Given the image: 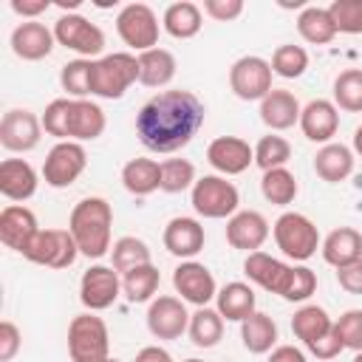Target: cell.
Instances as JSON below:
<instances>
[{"label":"cell","instance_id":"6da1fadb","mask_svg":"<svg viewBox=\"0 0 362 362\" xmlns=\"http://www.w3.org/2000/svg\"><path fill=\"white\" fill-rule=\"evenodd\" d=\"M206 119L204 102L184 88L158 90L136 113V136L150 153H178Z\"/></svg>","mask_w":362,"mask_h":362},{"label":"cell","instance_id":"7a4b0ae2","mask_svg":"<svg viewBox=\"0 0 362 362\" xmlns=\"http://www.w3.org/2000/svg\"><path fill=\"white\" fill-rule=\"evenodd\" d=\"M243 274L269 294L288 303H305L317 291V274L308 266H291L266 252H252L243 260Z\"/></svg>","mask_w":362,"mask_h":362},{"label":"cell","instance_id":"3957f363","mask_svg":"<svg viewBox=\"0 0 362 362\" xmlns=\"http://www.w3.org/2000/svg\"><path fill=\"white\" fill-rule=\"evenodd\" d=\"M110 226H113V206L99 195L82 198L68 218V232L74 235L79 255H85L88 260H99L113 249Z\"/></svg>","mask_w":362,"mask_h":362},{"label":"cell","instance_id":"277c9868","mask_svg":"<svg viewBox=\"0 0 362 362\" xmlns=\"http://www.w3.org/2000/svg\"><path fill=\"white\" fill-rule=\"evenodd\" d=\"M139 82V57L127 51H113L93 59L90 93L99 99H122L130 85Z\"/></svg>","mask_w":362,"mask_h":362},{"label":"cell","instance_id":"5b68a950","mask_svg":"<svg viewBox=\"0 0 362 362\" xmlns=\"http://www.w3.org/2000/svg\"><path fill=\"white\" fill-rule=\"evenodd\" d=\"M272 235H274L277 249H280L288 260H294V263H305V260L314 257L317 249L322 246L317 223H314L308 215H303V212H283V215L274 221Z\"/></svg>","mask_w":362,"mask_h":362},{"label":"cell","instance_id":"8992f818","mask_svg":"<svg viewBox=\"0 0 362 362\" xmlns=\"http://www.w3.org/2000/svg\"><path fill=\"white\" fill-rule=\"evenodd\" d=\"M68 356L71 362L110 359V334L102 317H96L93 311H85L68 322Z\"/></svg>","mask_w":362,"mask_h":362},{"label":"cell","instance_id":"52a82bcc","mask_svg":"<svg viewBox=\"0 0 362 362\" xmlns=\"http://www.w3.org/2000/svg\"><path fill=\"white\" fill-rule=\"evenodd\" d=\"M189 204L201 218L209 221H221V218H232L238 212L240 204V192L232 181H226L223 175L212 173V175H201L195 181V187L189 189Z\"/></svg>","mask_w":362,"mask_h":362},{"label":"cell","instance_id":"ba28073f","mask_svg":"<svg viewBox=\"0 0 362 362\" xmlns=\"http://www.w3.org/2000/svg\"><path fill=\"white\" fill-rule=\"evenodd\" d=\"M116 34H119V40L127 48H133L136 54H141V51L158 48L161 25H158L156 11L147 3H127L116 14Z\"/></svg>","mask_w":362,"mask_h":362},{"label":"cell","instance_id":"9c48e42d","mask_svg":"<svg viewBox=\"0 0 362 362\" xmlns=\"http://www.w3.org/2000/svg\"><path fill=\"white\" fill-rule=\"evenodd\" d=\"M272 62L255 54H246L232 62L229 68V88L238 99L243 102H263L274 88H272Z\"/></svg>","mask_w":362,"mask_h":362},{"label":"cell","instance_id":"30bf717a","mask_svg":"<svg viewBox=\"0 0 362 362\" xmlns=\"http://www.w3.org/2000/svg\"><path fill=\"white\" fill-rule=\"evenodd\" d=\"M23 257L45 269H68L79 257V246L68 229H40Z\"/></svg>","mask_w":362,"mask_h":362},{"label":"cell","instance_id":"8fae6325","mask_svg":"<svg viewBox=\"0 0 362 362\" xmlns=\"http://www.w3.org/2000/svg\"><path fill=\"white\" fill-rule=\"evenodd\" d=\"M54 37L68 51L79 54V59H93L105 51V31L82 14H62L54 23Z\"/></svg>","mask_w":362,"mask_h":362},{"label":"cell","instance_id":"7c38bea8","mask_svg":"<svg viewBox=\"0 0 362 362\" xmlns=\"http://www.w3.org/2000/svg\"><path fill=\"white\" fill-rule=\"evenodd\" d=\"M85 167H88V153L79 141H57L42 161V178L48 187L65 189L85 173Z\"/></svg>","mask_w":362,"mask_h":362},{"label":"cell","instance_id":"4fadbf2b","mask_svg":"<svg viewBox=\"0 0 362 362\" xmlns=\"http://www.w3.org/2000/svg\"><path fill=\"white\" fill-rule=\"evenodd\" d=\"M122 294V277L113 266H105V263H93L82 272V280H79V303L88 308V311H105L110 308Z\"/></svg>","mask_w":362,"mask_h":362},{"label":"cell","instance_id":"5bb4252c","mask_svg":"<svg viewBox=\"0 0 362 362\" xmlns=\"http://www.w3.org/2000/svg\"><path fill=\"white\" fill-rule=\"evenodd\" d=\"M173 288L184 303H189L195 308H204L218 297V283H215L212 272L198 260H181L175 266Z\"/></svg>","mask_w":362,"mask_h":362},{"label":"cell","instance_id":"9a60e30c","mask_svg":"<svg viewBox=\"0 0 362 362\" xmlns=\"http://www.w3.org/2000/svg\"><path fill=\"white\" fill-rule=\"evenodd\" d=\"M189 311L181 297L173 294H158L147 305V331L156 339H181L189 328Z\"/></svg>","mask_w":362,"mask_h":362},{"label":"cell","instance_id":"2e32d148","mask_svg":"<svg viewBox=\"0 0 362 362\" xmlns=\"http://www.w3.org/2000/svg\"><path fill=\"white\" fill-rule=\"evenodd\" d=\"M42 139V122L25 107H11L0 119V144L8 153H31Z\"/></svg>","mask_w":362,"mask_h":362},{"label":"cell","instance_id":"e0dca14e","mask_svg":"<svg viewBox=\"0 0 362 362\" xmlns=\"http://www.w3.org/2000/svg\"><path fill=\"white\" fill-rule=\"evenodd\" d=\"M206 161L218 175H240L255 164V147L240 136H218L206 147Z\"/></svg>","mask_w":362,"mask_h":362},{"label":"cell","instance_id":"ac0fdd59","mask_svg":"<svg viewBox=\"0 0 362 362\" xmlns=\"http://www.w3.org/2000/svg\"><path fill=\"white\" fill-rule=\"evenodd\" d=\"M269 221L257 209H238L226 221V243L238 252H260V246L269 240Z\"/></svg>","mask_w":362,"mask_h":362},{"label":"cell","instance_id":"d6986e66","mask_svg":"<svg viewBox=\"0 0 362 362\" xmlns=\"http://www.w3.org/2000/svg\"><path fill=\"white\" fill-rule=\"evenodd\" d=\"M54 42H57L54 28H48L45 23H37V20H23L8 37V45H11L14 57L23 59V62L45 59L54 51Z\"/></svg>","mask_w":362,"mask_h":362},{"label":"cell","instance_id":"ffe728a7","mask_svg":"<svg viewBox=\"0 0 362 362\" xmlns=\"http://www.w3.org/2000/svg\"><path fill=\"white\" fill-rule=\"evenodd\" d=\"M105 110L90 99H68L65 113V141H93L105 133Z\"/></svg>","mask_w":362,"mask_h":362},{"label":"cell","instance_id":"44dd1931","mask_svg":"<svg viewBox=\"0 0 362 362\" xmlns=\"http://www.w3.org/2000/svg\"><path fill=\"white\" fill-rule=\"evenodd\" d=\"M37 232H40L37 215L25 204H8L0 209V240L6 249L23 255Z\"/></svg>","mask_w":362,"mask_h":362},{"label":"cell","instance_id":"7402d4cb","mask_svg":"<svg viewBox=\"0 0 362 362\" xmlns=\"http://www.w3.org/2000/svg\"><path fill=\"white\" fill-rule=\"evenodd\" d=\"M164 249L181 260H192L201 249H204V240H206V232L201 226L198 218H187V215H175L167 221L164 226Z\"/></svg>","mask_w":362,"mask_h":362},{"label":"cell","instance_id":"603a6c76","mask_svg":"<svg viewBox=\"0 0 362 362\" xmlns=\"http://www.w3.org/2000/svg\"><path fill=\"white\" fill-rule=\"evenodd\" d=\"M300 130L314 144H331L339 130V107L331 99H311L300 113Z\"/></svg>","mask_w":362,"mask_h":362},{"label":"cell","instance_id":"cb8c5ba5","mask_svg":"<svg viewBox=\"0 0 362 362\" xmlns=\"http://www.w3.org/2000/svg\"><path fill=\"white\" fill-rule=\"evenodd\" d=\"M40 175L25 158H3L0 161V192L8 201H28L37 192Z\"/></svg>","mask_w":362,"mask_h":362},{"label":"cell","instance_id":"d4e9b609","mask_svg":"<svg viewBox=\"0 0 362 362\" xmlns=\"http://www.w3.org/2000/svg\"><path fill=\"white\" fill-rule=\"evenodd\" d=\"M322 260L334 269H342L348 263H356L362 260V235L354 229V226H337L325 235L322 246Z\"/></svg>","mask_w":362,"mask_h":362},{"label":"cell","instance_id":"484cf974","mask_svg":"<svg viewBox=\"0 0 362 362\" xmlns=\"http://www.w3.org/2000/svg\"><path fill=\"white\" fill-rule=\"evenodd\" d=\"M300 102L291 90H283V88H274L263 102H260V122L269 127V130H288L294 124H300Z\"/></svg>","mask_w":362,"mask_h":362},{"label":"cell","instance_id":"4316f807","mask_svg":"<svg viewBox=\"0 0 362 362\" xmlns=\"http://www.w3.org/2000/svg\"><path fill=\"white\" fill-rule=\"evenodd\" d=\"M257 297H255V288L249 283H240V280H232L226 283L223 288H218V297H215V308L218 314L226 320V322H243L246 317H252L257 308Z\"/></svg>","mask_w":362,"mask_h":362},{"label":"cell","instance_id":"83f0119b","mask_svg":"<svg viewBox=\"0 0 362 362\" xmlns=\"http://www.w3.org/2000/svg\"><path fill=\"white\" fill-rule=\"evenodd\" d=\"M354 150L342 141H331V144H322L314 156V173L328 181V184H339L345 181L351 173H354Z\"/></svg>","mask_w":362,"mask_h":362},{"label":"cell","instance_id":"f1b7e54d","mask_svg":"<svg viewBox=\"0 0 362 362\" xmlns=\"http://www.w3.org/2000/svg\"><path fill=\"white\" fill-rule=\"evenodd\" d=\"M201 25H204V8L195 6L192 0H178L164 8L161 28L173 40H192L201 31Z\"/></svg>","mask_w":362,"mask_h":362},{"label":"cell","instance_id":"f546056e","mask_svg":"<svg viewBox=\"0 0 362 362\" xmlns=\"http://www.w3.org/2000/svg\"><path fill=\"white\" fill-rule=\"evenodd\" d=\"M136 57H139V82L144 88H167L173 82L175 68H178L173 51L150 48V51H141Z\"/></svg>","mask_w":362,"mask_h":362},{"label":"cell","instance_id":"4dcf8cb0","mask_svg":"<svg viewBox=\"0 0 362 362\" xmlns=\"http://www.w3.org/2000/svg\"><path fill=\"white\" fill-rule=\"evenodd\" d=\"M291 331H294V337H297L305 348H311L314 342H320L322 337H328V334L334 331V320L328 317V311H325L322 305L308 303V305H300V308L294 311V317H291Z\"/></svg>","mask_w":362,"mask_h":362},{"label":"cell","instance_id":"1f68e13d","mask_svg":"<svg viewBox=\"0 0 362 362\" xmlns=\"http://www.w3.org/2000/svg\"><path fill=\"white\" fill-rule=\"evenodd\" d=\"M122 184L136 198H144V195L161 189V161H156V158H130L122 167Z\"/></svg>","mask_w":362,"mask_h":362},{"label":"cell","instance_id":"d6a6232c","mask_svg":"<svg viewBox=\"0 0 362 362\" xmlns=\"http://www.w3.org/2000/svg\"><path fill=\"white\" fill-rule=\"evenodd\" d=\"M240 342L249 354H272L277 348V322L269 314L255 311L240 322Z\"/></svg>","mask_w":362,"mask_h":362},{"label":"cell","instance_id":"836d02e7","mask_svg":"<svg viewBox=\"0 0 362 362\" xmlns=\"http://www.w3.org/2000/svg\"><path fill=\"white\" fill-rule=\"evenodd\" d=\"M297 31L311 45H328L337 37V25L322 6H303V11L297 14Z\"/></svg>","mask_w":362,"mask_h":362},{"label":"cell","instance_id":"e575fe53","mask_svg":"<svg viewBox=\"0 0 362 362\" xmlns=\"http://www.w3.org/2000/svg\"><path fill=\"white\" fill-rule=\"evenodd\" d=\"M158 286H161V274L153 263L136 266L127 274H122V291L130 303H153Z\"/></svg>","mask_w":362,"mask_h":362},{"label":"cell","instance_id":"d590c367","mask_svg":"<svg viewBox=\"0 0 362 362\" xmlns=\"http://www.w3.org/2000/svg\"><path fill=\"white\" fill-rule=\"evenodd\" d=\"M189 339L195 348H215L223 339V317L218 314V308H195L189 317V328H187Z\"/></svg>","mask_w":362,"mask_h":362},{"label":"cell","instance_id":"8d00e7d4","mask_svg":"<svg viewBox=\"0 0 362 362\" xmlns=\"http://www.w3.org/2000/svg\"><path fill=\"white\" fill-rule=\"evenodd\" d=\"M260 192L269 204L274 206H288L294 204L297 192H300V184L294 178V173L288 167H277V170H266L263 178H260Z\"/></svg>","mask_w":362,"mask_h":362},{"label":"cell","instance_id":"74e56055","mask_svg":"<svg viewBox=\"0 0 362 362\" xmlns=\"http://www.w3.org/2000/svg\"><path fill=\"white\" fill-rule=\"evenodd\" d=\"M144 263H153V260H150V246L141 238L124 235V238H119L113 243V249H110V266L119 274H127L130 269L144 266Z\"/></svg>","mask_w":362,"mask_h":362},{"label":"cell","instance_id":"f35d334b","mask_svg":"<svg viewBox=\"0 0 362 362\" xmlns=\"http://www.w3.org/2000/svg\"><path fill=\"white\" fill-rule=\"evenodd\" d=\"M331 102L345 113H362V71L359 68H348L334 79Z\"/></svg>","mask_w":362,"mask_h":362},{"label":"cell","instance_id":"ab89813d","mask_svg":"<svg viewBox=\"0 0 362 362\" xmlns=\"http://www.w3.org/2000/svg\"><path fill=\"white\" fill-rule=\"evenodd\" d=\"M90 74H93V59H71L59 71V85L68 93V99H88L90 93Z\"/></svg>","mask_w":362,"mask_h":362},{"label":"cell","instance_id":"60d3db41","mask_svg":"<svg viewBox=\"0 0 362 362\" xmlns=\"http://www.w3.org/2000/svg\"><path fill=\"white\" fill-rule=\"evenodd\" d=\"M308 68V51L303 45H294V42H283L274 48L272 54V74L283 76V79H297L303 76Z\"/></svg>","mask_w":362,"mask_h":362},{"label":"cell","instance_id":"b9f144b4","mask_svg":"<svg viewBox=\"0 0 362 362\" xmlns=\"http://www.w3.org/2000/svg\"><path fill=\"white\" fill-rule=\"evenodd\" d=\"M195 164L189 158H164L161 161V192L178 195L195 187Z\"/></svg>","mask_w":362,"mask_h":362},{"label":"cell","instance_id":"7bdbcfd3","mask_svg":"<svg viewBox=\"0 0 362 362\" xmlns=\"http://www.w3.org/2000/svg\"><path fill=\"white\" fill-rule=\"evenodd\" d=\"M291 158V144L283 139V136H260L257 144H255V164L266 173V170H277V167H286Z\"/></svg>","mask_w":362,"mask_h":362},{"label":"cell","instance_id":"ee69618b","mask_svg":"<svg viewBox=\"0 0 362 362\" xmlns=\"http://www.w3.org/2000/svg\"><path fill=\"white\" fill-rule=\"evenodd\" d=\"M328 14L337 25V34H362V0H334Z\"/></svg>","mask_w":362,"mask_h":362},{"label":"cell","instance_id":"f6af8a7d","mask_svg":"<svg viewBox=\"0 0 362 362\" xmlns=\"http://www.w3.org/2000/svg\"><path fill=\"white\" fill-rule=\"evenodd\" d=\"M334 331L342 342V348L359 354L362 351V308H348L334 320Z\"/></svg>","mask_w":362,"mask_h":362},{"label":"cell","instance_id":"bcb514c9","mask_svg":"<svg viewBox=\"0 0 362 362\" xmlns=\"http://www.w3.org/2000/svg\"><path fill=\"white\" fill-rule=\"evenodd\" d=\"M65 113H68V96L48 102L45 110H42V116H40L42 130H45L48 136L59 139V141H65Z\"/></svg>","mask_w":362,"mask_h":362},{"label":"cell","instance_id":"7dc6e473","mask_svg":"<svg viewBox=\"0 0 362 362\" xmlns=\"http://www.w3.org/2000/svg\"><path fill=\"white\" fill-rule=\"evenodd\" d=\"M204 14L218 23H232L243 14V0H204Z\"/></svg>","mask_w":362,"mask_h":362},{"label":"cell","instance_id":"c3c4849f","mask_svg":"<svg viewBox=\"0 0 362 362\" xmlns=\"http://www.w3.org/2000/svg\"><path fill=\"white\" fill-rule=\"evenodd\" d=\"M23 345V334L11 320L0 322V362H11Z\"/></svg>","mask_w":362,"mask_h":362},{"label":"cell","instance_id":"681fc988","mask_svg":"<svg viewBox=\"0 0 362 362\" xmlns=\"http://www.w3.org/2000/svg\"><path fill=\"white\" fill-rule=\"evenodd\" d=\"M337 283L348 294H362V260L337 269Z\"/></svg>","mask_w":362,"mask_h":362},{"label":"cell","instance_id":"f907efd6","mask_svg":"<svg viewBox=\"0 0 362 362\" xmlns=\"http://www.w3.org/2000/svg\"><path fill=\"white\" fill-rule=\"evenodd\" d=\"M8 8L23 20H37L40 14H45L51 8V0H11Z\"/></svg>","mask_w":362,"mask_h":362},{"label":"cell","instance_id":"816d5d0a","mask_svg":"<svg viewBox=\"0 0 362 362\" xmlns=\"http://www.w3.org/2000/svg\"><path fill=\"white\" fill-rule=\"evenodd\" d=\"M345 348H342V342H339V337H337V331H331L328 337H322L320 342H314L311 348H308V354H314L317 359H334V356H339Z\"/></svg>","mask_w":362,"mask_h":362},{"label":"cell","instance_id":"f5cc1de1","mask_svg":"<svg viewBox=\"0 0 362 362\" xmlns=\"http://www.w3.org/2000/svg\"><path fill=\"white\" fill-rule=\"evenodd\" d=\"M269 362H308V359L297 345H277L269 354Z\"/></svg>","mask_w":362,"mask_h":362},{"label":"cell","instance_id":"db71d44e","mask_svg":"<svg viewBox=\"0 0 362 362\" xmlns=\"http://www.w3.org/2000/svg\"><path fill=\"white\" fill-rule=\"evenodd\" d=\"M133 362H173V356H170L164 348H158V345H147V348H141V351L136 354Z\"/></svg>","mask_w":362,"mask_h":362},{"label":"cell","instance_id":"11a10c76","mask_svg":"<svg viewBox=\"0 0 362 362\" xmlns=\"http://www.w3.org/2000/svg\"><path fill=\"white\" fill-rule=\"evenodd\" d=\"M356 156H362V124L354 130V147H351Z\"/></svg>","mask_w":362,"mask_h":362},{"label":"cell","instance_id":"9f6ffc18","mask_svg":"<svg viewBox=\"0 0 362 362\" xmlns=\"http://www.w3.org/2000/svg\"><path fill=\"white\" fill-rule=\"evenodd\" d=\"M354 362H362V351H359V354H356V356H354Z\"/></svg>","mask_w":362,"mask_h":362},{"label":"cell","instance_id":"6f0895ef","mask_svg":"<svg viewBox=\"0 0 362 362\" xmlns=\"http://www.w3.org/2000/svg\"><path fill=\"white\" fill-rule=\"evenodd\" d=\"M184 362H204V359H195V356H192V359H184Z\"/></svg>","mask_w":362,"mask_h":362},{"label":"cell","instance_id":"680465c9","mask_svg":"<svg viewBox=\"0 0 362 362\" xmlns=\"http://www.w3.org/2000/svg\"><path fill=\"white\" fill-rule=\"evenodd\" d=\"M107 362H122V359H113V356H110V359H107Z\"/></svg>","mask_w":362,"mask_h":362}]
</instances>
